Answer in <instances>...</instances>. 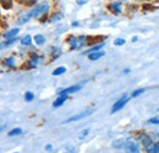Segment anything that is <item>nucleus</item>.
I'll list each match as a JSON object with an SVG mask.
<instances>
[{
  "label": "nucleus",
  "mask_w": 159,
  "mask_h": 153,
  "mask_svg": "<svg viewBox=\"0 0 159 153\" xmlns=\"http://www.w3.org/2000/svg\"><path fill=\"white\" fill-rule=\"evenodd\" d=\"M32 11H33V19H40L43 15H45L49 11V4L47 1L40 2L39 5H37Z\"/></svg>",
  "instance_id": "f257e3e1"
},
{
  "label": "nucleus",
  "mask_w": 159,
  "mask_h": 153,
  "mask_svg": "<svg viewBox=\"0 0 159 153\" xmlns=\"http://www.w3.org/2000/svg\"><path fill=\"white\" fill-rule=\"evenodd\" d=\"M93 113H94V109H93V108H87V109H84L83 112H81V113H79V114L74 115V116L69 118L67 120H65V121H64V124H69V123H74V121L82 120L83 118H87V116L92 115Z\"/></svg>",
  "instance_id": "f03ea898"
},
{
  "label": "nucleus",
  "mask_w": 159,
  "mask_h": 153,
  "mask_svg": "<svg viewBox=\"0 0 159 153\" xmlns=\"http://www.w3.org/2000/svg\"><path fill=\"white\" fill-rule=\"evenodd\" d=\"M69 44L71 45V49H79L84 47L88 43V38L87 37H71L69 38Z\"/></svg>",
  "instance_id": "7ed1b4c3"
},
{
  "label": "nucleus",
  "mask_w": 159,
  "mask_h": 153,
  "mask_svg": "<svg viewBox=\"0 0 159 153\" xmlns=\"http://www.w3.org/2000/svg\"><path fill=\"white\" fill-rule=\"evenodd\" d=\"M129 100H130L129 96L124 95V96L121 97V98H120L116 103H114V105H113V108H111V114H114V113L119 112L120 109H122V108H124V107L127 104V102H129Z\"/></svg>",
  "instance_id": "20e7f679"
},
{
  "label": "nucleus",
  "mask_w": 159,
  "mask_h": 153,
  "mask_svg": "<svg viewBox=\"0 0 159 153\" xmlns=\"http://www.w3.org/2000/svg\"><path fill=\"white\" fill-rule=\"evenodd\" d=\"M125 147H126L129 153H139V146L134 140H126L125 141Z\"/></svg>",
  "instance_id": "39448f33"
},
{
  "label": "nucleus",
  "mask_w": 159,
  "mask_h": 153,
  "mask_svg": "<svg viewBox=\"0 0 159 153\" xmlns=\"http://www.w3.org/2000/svg\"><path fill=\"white\" fill-rule=\"evenodd\" d=\"M109 10L111 12L119 15V14H121V11H122V5H121V2H119V1H114V2H111L109 5Z\"/></svg>",
  "instance_id": "423d86ee"
},
{
  "label": "nucleus",
  "mask_w": 159,
  "mask_h": 153,
  "mask_svg": "<svg viewBox=\"0 0 159 153\" xmlns=\"http://www.w3.org/2000/svg\"><path fill=\"white\" fill-rule=\"evenodd\" d=\"M80 88H81V86H71V87H69V88H65V90H59L58 91V95H70V93H74V92H77Z\"/></svg>",
  "instance_id": "0eeeda50"
},
{
  "label": "nucleus",
  "mask_w": 159,
  "mask_h": 153,
  "mask_svg": "<svg viewBox=\"0 0 159 153\" xmlns=\"http://www.w3.org/2000/svg\"><path fill=\"white\" fill-rule=\"evenodd\" d=\"M66 100H67V95H60V96L55 99V102L53 103V107H54V108H59L60 105H62Z\"/></svg>",
  "instance_id": "6e6552de"
},
{
  "label": "nucleus",
  "mask_w": 159,
  "mask_h": 153,
  "mask_svg": "<svg viewBox=\"0 0 159 153\" xmlns=\"http://www.w3.org/2000/svg\"><path fill=\"white\" fill-rule=\"evenodd\" d=\"M20 33V30L19 28H12V30H10L9 32H6L5 35H4V38L5 39H11V38H16V36Z\"/></svg>",
  "instance_id": "1a4fd4ad"
},
{
  "label": "nucleus",
  "mask_w": 159,
  "mask_h": 153,
  "mask_svg": "<svg viewBox=\"0 0 159 153\" xmlns=\"http://www.w3.org/2000/svg\"><path fill=\"white\" fill-rule=\"evenodd\" d=\"M146 152L147 153H159V142L157 143H152L148 147H146Z\"/></svg>",
  "instance_id": "9d476101"
},
{
  "label": "nucleus",
  "mask_w": 159,
  "mask_h": 153,
  "mask_svg": "<svg viewBox=\"0 0 159 153\" xmlns=\"http://www.w3.org/2000/svg\"><path fill=\"white\" fill-rule=\"evenodd\" d=\"M141 142L143 143L144 147H148L149 145L153 143V142H152V138H151L149 136H147V135H142V136H141Z\"/></svg>",
  "instance_id": "9b49d317"
},
{
  "label": "nucleus",
  "mask_w": 159,
  "mask_h": 153,
  "mask_svg": "<svg viewBox=\"0 0 159 153\" xmlns=\"http://www.w3.org/2000/svg\"><path fill=\"white\" fill-rule=\"evenodd\" d=\"M102 57H104V52H94V53H91V54H88V58H89V60H98L100 59Z\"/></svg>",
  "instance_id": "f8f14e48"
},
{
  "label": "nucleus",
  "mask_w": 159,
  "mask_h": 153,
  "mask_svg": "<svg viewBox=\"0 0 159 153\" xmlns=\"http://www.w3.org/2000/svg\"><path fill=\"white\" fill-rule=\"evenodd\" d=\"M33 39H34L36 44H38V45H43V44L45 43V38H44V36H42V35H36Z\"/></svg>",
  "instance_id": "ddd939ff"
},
{
  "label": "nucleus",
  "mask_w": 159,
  "mask_h": 153,
  "mask_svg": "<svg viewBox=\"0 0 159 153\" xmlns=\"http://www.w3.org/2000/svg\"><path fill=\"white\" fill-rule=\"evenodd\" d=\"M66 72V67L65 66H60L58 69H55L54 71H53V75L54 76H60V75H62V74H65Z\"/></svg>",
  "instance_id": "4468645a"
},
{
  "label": "nucleus",
  "mask_w": 159,
  "mask_h": 153,
  "mask_svg": "<svg viewBox=\"0 0 159 153\" xmlns=\"http://www.w3.org/2000/svg\"><path fill=\"white\" fill-rule=\"evenodd\" d=\"M38 63H39V57L33 55L32 59H31V61H30V67H31V69H32V67H36V66L38 65Z\"/></svg>",
  "instance_id": "2eb2a0df"
},
{
  "label": "nucleus",
  "mask_w": 159,
  "mask_h": 153,
  "mask_svg": "<svg viewBox=\"0 0 159 153\" xmlns=\"http://www.w3.org/2000/svg\"><path fill=\"white\" fill-rule=\"evenodd\" d=\"M32 17H33V11L31 10V11H30V12H27V15H25V16H23V17H22V19L19 21V22H20V23H25V22L30 21V20L32 19Z\"/></svg>",
  "instance_id": "dca6fc26"
},
{
  "label": "nucleus",
  "mask_w": 159,
  "mask_h": 153,
  "mask_svg": "<svg viewBox=\"0 0 159 153\" xmlns=\"http://www.w3.org/2000/svg\"><path fill=\"white\" fill-rule=\"evenodd\" d=\"M64 17V15L61 14V12H57V14H54L52 17H50V22H58L60 20H62Z\"/></svg>",
  "instance_id": "f3484780"
},
{
  "label": "nucleus",
  "mask_w": 159,
  "mask_h": 153,
  "mask_svg": "<svg viewBox=\"0 0 159 153\" xmlns=\"http://www.w3.org/2000/svg\"><path fill=\"white\" fill-rule=\"evenodd\" d=\"M102 47H103V43H102V44H98V45H94V47H92L89 50L84 52V54H91V53H94V52H99V49Z\"/></svg>",
  "instance_id": "a211bd4d"
},
{
  "label": "nucleus",
  "mask_w": 159,
  "mask_h": 153,
  "mask_svg": "<svg viewBox=\"0 0 159 153\" xmlns=\"http://www.w3.org/2000/svg\"><path fill=\"white\" fill-rule=\"evenodd\" d=\"M21 43L23 44V45H31V43H32V38H31V36H25L23 38L21 39Z\"/></svg>",
  "instance_id": "6ab92c4d"
},
{
  "label": "nucleus",
  "mask_w": 159,
  "mask_h": 153,
  "mask_svg": "<svg viewBox=\"0 0 159 153\" xmlns=\"http://www.w3.org/2000/svg\"><path fill=\"white\" fill-rule=\"evenodd\" d=\"M5 65L9 66V67H14V65H15V59H14V58H7V59L5 60Z\"/></svg>",
  "instance_id": "aec40b11"
},
{
  "label": "nucleus",
  "mask_w": 159,
  "mask_h": 153,
  "mask_svg": "<svg viewBox=\"0 0 159 153\" xmlns=\"http://www.w3.org/2000/svg\"><path fill=\"white\" fill-rule=\"evenodd\" d=\"M20 134H22V130H21L20 128H17V129L11 130V131L9 132V136H10V137H12V136H16V135H20Z\"/></svg>",
  "instance_id": "412c9836"
},
{
  "label": "nucleus",
  "mask_w": 159,
  "mask_h": 153,
  "mask_svg": "<svg viewBox=\"0 0 159 153\" xmlns=\"http://www.w3.org/2000/svg\"><path fill=\"white\" fill-rule=\"evenodd\" d=\"M33 98H34V95H33L32 92H26V95H25V99H26L27 102H31Z\"/></svg>",
  "instance_id": "4be33fe9"
},
{
  "label": "nucleus",
  "mask_w": 159,
  "mask_h": 153,
  "mask_svg": "<svg viewBox=\"0 0 159 153\" xmlns=\"http://www.w3.org/2000/svg\"><path fill=\"white\" fill-rule=\"evenodd\" d=\"M144 92V88H139V90H136V91H134L132 92V97L134 98H136V97H139V95H142Z\"/></svg>",
  "instance_id": "5701e85b"
},
{
  "label": "nucleus",
  "mask_w": 159,
  "mask_h": 153,
  "mask_svg": "<svg viewBox=\"0 0 159 153\" xmlns=\"http://www.w3.org/2000/svg\"><path fill=\"white\" fill-rule=\"evenodd\" d=\"M114 44L116 45V47H120V45H124L125 44V39H122V38H118L115 42H114Z\"/></svg>",
  "instance_id": "b1692460"
},
{
  "label": "nucleus",
  "mask_w": 159,
  "mask_h": 153,
  "mask_svg": "<svg viewBox=\"0 0 159 153\" xmlns=\"http://www.w3.org/2000/svg\"><path fill=\"white\" fill-rule=\"evenodd\" d=\"M149 124H159V116H156V118H152L148 120Z\"/></svg>",
  "instance_id": "393cba45"
},
{
  "label": "nucleus",
  "mask_w": 159,
  "mask_h": 153,
  "mask_svg": "<svg viewBox=\"0 0 159 153\" xmlns=\"http://www.w3.org/2000/svg\"><path fill=\"white\" fill-rule=\"evenodd\" d=\"M88 132H89V130H88V129H87V130H84V131H82L81 135H80V140H83V138L88 135Z\"/></svg>",
  "instance_id": "a878e982"
},
{
  "label": "nucleus",
  "mask_w": 159,
  "mask_h": 153,
  "mask_svg": "<svg viewBox=\"0 0 159 153\" xmlns=\"http://www.w3.org/2000/svg\"><path fill=\"white\" fill-rule=\"evenodd\" d=\"M16 40H17V38H11V39H9L7 42H5V43H4L2 45H5V44H6V45H10V44H12V43H15Z\"/></svg>",
  "instance_id": "bb28decb"
},
{
  "label": "nucleus",
  "mask_w": 159,
  "mask_h": 153,
  "mask_svg": "<svg viewBox=\"0 0 159 153\" xmlns=\"http://www.w3.org/2000/svg\"><path fill=\"white\" fill-rule=\"evenodd\" d=\"M76 2H77L79 5H84V4L88 2V0H76Z\"/></svg>",
  "instance_id": "cd10ccee"
},
{
  "label": "nucleus",
  "mask_w": 159,
  "mask_h": 153,
  "mask_svg": "<svg viewBox=\"0 0 159 153\" xmlns=\"http://www.w3.org/2000/svg\"><path fill=\"white\" fill-rule=\"evenodd\" d=\"M23 1H25L26 4H30V5L33 4V2H36V0H23Z\"/></svg>",
  "instance_id": "c85d7f7f"
}]
</instances>
